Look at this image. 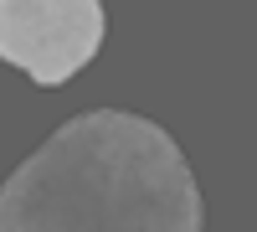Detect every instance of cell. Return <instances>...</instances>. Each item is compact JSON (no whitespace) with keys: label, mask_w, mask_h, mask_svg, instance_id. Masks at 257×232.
Returning a JSON list of instances; mask_svg holds the SVG:
<instances>
[{"label":"cell","mask_w":257,"mask_h":232,"mask_svg":"<svg viewBox=\"0 0 257 232\" xmlns=\"http://www.w3.org/2000/svg\"><path fill=\"white\" fill-rule=\"evenodd\" d=\"M0 232H206V206L170 129L128 109H88L0 186Z\"/></svg>","instance_id":"1"},{"label":"cell","mask_w":257,"mask_h":232,"mask_svg":"<svg viewBox=\"0 0 257 232\" xmlns=\"http://www.w3.org/2000/svg\"><path fill=\"white\" fill-rule=\"evenodd\" d=\"M103 0H0V62L36 88H62L103 47Z\"/></svg>","instance_id":"2"}]
</instances>
